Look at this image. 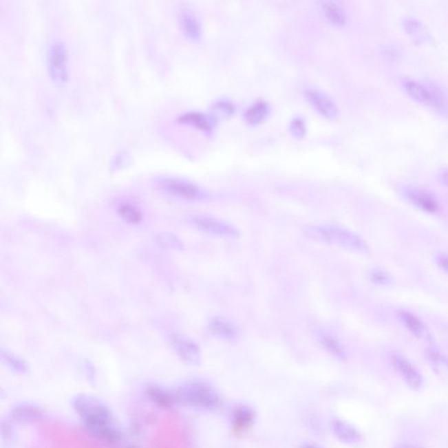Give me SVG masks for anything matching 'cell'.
Returning a JSON list of instances; mask_svg holds the SVG:
<instances>
[{"mask_svg":"<svg viewBox=\"0 0 448 448\" xmlns=\"http://www.w3.org/2000/svg\"><path fill=\"white\" fill-rule=\"evenodd\" d=\"M74 412L83 427L94 439L111 446L122 441V434L116 427L114 414L105 403L94 396L77 394L71 401Z\"/></svg>","mask_w":448,"mask_h":448,"instance_id":"obj_1","label":"cell"},{"mask_svg":"<svg viewBox=\"0 0 448 448\" xmlns=\"http://www.w3.org/2000/svg\"><path fill=\"white\" fill-rule=\"evenodd\" d=\"M180 404L206 412L218 410L222 399L217 390L205 380L189 379L175 390Z\"/></svg>","mask_w":448,"mask_h":448,"instance_id":"obj_2","label":"cell"},{"mask_svg":"<svg viewBox=\"0 0 448 448\" xmlns=\"http://www.w3.org/2000/svg\"><path fill=\"white\" fill-rule=\"evenodd\" d=\"M308 234L322 241L335 244L349 250L359 253H368L369 246L366 242L354 232L343 227L326 225V226L311 227Z\"/></svg>","mask_w":448,"mask_h":448,"instance_id":"obj_3","label":"cell"},{"mask_svg":"<svg viewBox=\"0 0 448 448\" xmlns=\"http://www.w3.org/2000/svg\"><path fill=\"white\" fill-rule=\"evenodd\" d=\"M47 66L48 76L54 85H65L69 80V56L63 41L54 40L48 45Z\"/></svg>","mask_w":448,"mask_h":448,"instance_id":"obj_4","label":"cell"},{"mask_svg":"<svg viewBox=\"0 0 448 448\" xmlns=\"http://www.w3.org/2000/svg\"><path fill=\"white\" fill-rule=\"evenodd\" d=\"M388 359L392 368L409 389L414 392L423 391L425 386L424 376L407 357L401 353L391 352Z\"/></svg>","mask_w":448,"mask_h":448,"instance_id":"obj_5","label":"cell"},{"mask_svg":"<svg viewBox=\"0 0 448 448\" xmlns=\"http://www.w3.org/2000/svg\"><path fill=\"white\" fill-rule=\"evenodd\" d=\"M158 189L176 198L199 201L207 198V193L195 183L188 180L175 178V177H163L157 180Z\"/></svg>","mask_w":448,"mask_h":448,"instance_id":"obj_6","label":"cell"},{"mask_svg":"<svg viewBox=\"0 0 448 448\" xmlns=\"http://www.w3.org/2000/svg\"><path fill=\"white\" fill-rule=\"evenodd\" d=\"M399 193L412 207L427 214L434 215L440 211L439 202L427 190L416 186L406 185L399 189Z\"/></svg>","mask_w":448,"mask_h":448,"instance_id":"obj_7","label":"cell"},{"mask_svg":"<svg viewBox=\"0 0 448 448\" xmlns=\"http://www.w3.org/2000/svg\"><path fill=\"white\" fill-rule=\"evenodd\" d=\"M189 222L193 227L204 233L227 238L239 237V232L236 228L227 222L208 215H195L189 218Z\"/></svg>","mask_w":448,"mask_h":448,"instance_id":"obj_8","label":"cell"},{"mask_svg":"<svg viewBox=\"0 0 448 448\" xmlns=\"http://www.w3.org/2000/svg\"><path fill=\"white\" fill-rule=\"evenodd\" d=\"M46 418V412L41 405L31 402H21L10 409L8 418L21 424L38 423Z\"/></svg>","mask_w":448,"mask_h":448,"instance_id":"obj_9","label":"cell"},{"mask_svg":"<svg viewBox=\"0 0 448 448\" xmlns=\"http://www.w3.org/2000/svg\"><path fill=\"white\" fill-rule=\"evenodd\" d=\"M145 395L151 404L162 410H171L180 405L175 390H169L157 383H149L144 390Z\"/></svg>","mask_w":448,"mask_h":448,"instance_id":"obj_10","label":"cell"},{"mask_svg":"<svg viewBox=\"0 0 448 448\" xmlns=\"http://www.w3.org/2000/svg\"><path fill=\"white\" fill-rule=\"evenodd\" d=\"M401 85L409 98L425 108L433 109V93L427 80L420 82L410 77H405L401 81Z\"/></svg>","mask_w":448,"mask_h":448,"instance_id":"obj_11","label":"cell"},{"mask_svg":"<svg viewBox=\"0 0 448 448\" xmlns=\"http://www.w3.org/2000/svg\"><path fill=\"white\" fill-rule=\"evenodd\" d=\"M173 349L183 362L189 365H199L201 363V351L198 344L185 335L173 334L171 337Z\"/></svg>","mask_w":448,"mask_h":448,"instance_id":"obj_12","label":"cell"},{"mask_svg":"<svg viewBox=\"0 0 448 448\" xmlns=\"http://www.w3.org/2000/svg\"><path fill=\"white\" fill-rule=\"evenodd\" d=\"M398 318L401 322L403 327L411 333L418 341L430 343L434 340L433 334L427 327V325L421 320L420 317L408 310L398 311Z\"/></svg>","mask_w":448,"mask_h":448,"instance_id":"obj_13","label":"cell"},{"mask_svg":"<svg viewBox=\"0 0 448 448\" xmlns=\"http://www.w3.org/2000/svg\"><path fill=\"white\" fill-rule=\"evenodd\" d=\"M180 27L183 34L190 40L196 41L202 37L201 21L191 6L184 4L180 6L178 12Z\"/></svg>","mask_w":448,"mask_h":448,"instance_id":"obj_14","label":"cell"},{"mask_svg":"<svg viewBox=\"0 0 448 448\" xmlns=\"http://www.w3.org/2000/svg\"><path fill=\"white\" fill-rule=\"evenodd\" d=\"M304 94L308 101L319 114L325 118L334 119L338 116V109L330 98L323 92L317 89L308 88L304 90Z\"/></svg>","mask_w":448,"mask_h":448,"instance_id":"obj_15","label":"cell"},{"mask_svg":"<svg viewBox=\"0 0 448 448\" xmlns=\"http://www.w3.org/2000/svg\"><path fill=\"white\" fill-rule=\"evenodd\" d=\"M330 425L334 436L341 442L347 445H356L363 440V435L360 431L349 422L341 420L339 418H333Z\"/></svg>","mask_w":448,"mask_h":448,"instance_id":"obj_16","label":"cell"},{"mask_svg":"<svg viewBox=\"0 0 448 448\" xmlns=\"http://www.w3.org/2000/svg\"><path fill=\"white\" fill-rule=\"evenodd\" d=\"M255 420L256 412L249 405H237L232 412L231 424L235 434L246 433L255 423Z\"/></svg>","mask_w":448,"mask_h":448,"instance_id":"obj_17","label":"cell"},{"mask_svg":"<svg viewBox=\"0 0 448 448\" xmlns=\"http://www.w3.org/2000/svg\"><path fill=\"white\" fill-rule=\"evenodd\" d=\"M425 357L431 370L440 378L448 379V356L439 348L430 345L425 350Z\"/></svg>","mask_w":448,"mask_h":448,"instance_id":"obj_18","label":"cell"},{"mask_svg":"<svg viewBox=\"0 0 448 448\" xmlns=\"http://www.w3.org/2000/svg\"><path fill=\"white\" fill-rule=\"evenodd\" d=\"M433 93V109L431 111L440 118L448 119V92L436 81L427 80Z\"/></svg>","mask_w":448,"mask_h":448,"instance_id":"obj_19","label":"cell"},{"mask_svg":"<svg viewBox=\"0 0 448 448\" xmlns=\"http://www.w3.org/2000/svg\"><path fill=\"white\" fill-rule=\"evenodd\" d=\"M209 330L215 337L225 340H235L239 337V328L236 325L226 319L214 317L209 321Z\"/></svg>","mask_w":448,"mask_h":448,"instance_id":"obj_20","label":"cell"},{"mask_svg":"<svg viewBox=\"0 0 448 448\" xmlns=\"http://www.w3.org/2000/svg\"><path fill=\"white\" fill-rule=\"evenodd\" d=\"M323 17L335 27H343L347 23L346 12L339 3L335 1H322L319 3Z\"/></svg>","mask_w":448,"mask_h":448,"instance_id":"obj_21","label":"cell"},{"mask_svg":"<svg viewBox=\"0 0 448 448\" xmlns=\"http://www.w3.org/2000/svg\"><path fill=\"white\" fill-rule=\"evenodd\" d=\"M318 339L323 349L334 359L338 361H345L348 359L346 349L334 334L327 331H320L318 334Z\"/></svg>","mask_w":448,"mask_h":448,"instance_id":"obj_22","label":"cell"},{"mask_svg":"<svg viewBox=\"0 0 448 448\" xmlns=\"http://www.w3.org/2000/svg\"><path fill=\"white\" fill-rule=\"evenodd\" d=\"M178 121L180 123L192 125L206 132H211L215 127L214 118L200 112H188L180 115Z\"/></svg>","mask_w":448,"mask_h":448,"instance_id":"obj_23","label":"cell"},{"mask_svg":"<svg viewBox=\"0 0 448 448\" xmlns=\"http://www.w3.org/2000/svg\"><path fill=\"white\" fill-rule=\"evenodd\" d=\"M116 211H117L119 217L128 224H138L143 219V215H142L140 209L131 202H118L117 204H116Z\"/></svg>","mask_w":448,"mask_h":448,"instance_id":"obj_24","label":"cell"},{"mask_svg":"<svg viewBox=\"0 0 448 448\" xmlns=\"http://www.w3.org/2000/svg\"><path fill=\"white\" fill-rule=\"evenodd\" d=\"M0 357L6 367L19 375H27L30 372L28 363L9 350H2Z\"/></svg>","mask_w":448,"mask_h":448,"instance_id":"obj_25","label":"cell"},{"mask_svg":"<svg viewBox=\"0 0 448 448\" xmlns=\"http://www.w3.org/2000/svg\"><path fill=\"white\" fill-rule=\"evenodd\" d=\"M402 25L406 34H408L412 40L418 43H424L427 40L424 25L418 19L408 16L403 21Z\"/></svg>","mask_w":448,"mask_h":448,"instance_id":"obj_26","label":"cell"},{"mask_svg":"<svg viewBox=\"0 0 448 448\" xmlns=\"http://www.w3.org/2000/svg\"><path fill=\"white\" fill-rule=\"evenodd\" d=\"M269 106L266 102L259 101L248 108L244 114V119L251 125L262 123L269 115Z\"/></svg>","mask_w":448,"mask_h":448,"instance_id":"obj_27","label":"cell"},{"mask_svg":"<svg viewBox=\"0 0 448 448\" xmlns=\"http://www.w3.org/2000/svg\"><path fill=\"white\" fill-rule=\"evenodd\" d=\"M157 246L163 250H182L184 249V244L176 235L170 232H160L154 237Z\"/></svg>","mask_w":448,"mask_h":448,"instance_id":"obj_28","label":"cell"},{"mask_svg":"<svg viewBox=\"0 0 448 448\" xmlns=\"http://www.w3.org/2000/svg\"><path fill=\"white\" fill-rule=\"evenodd\" d=\"M370 279L376 285L387 286L392 282V276L385 270L374 269L370 273Z\"/></svg>","mask_w":448,"mask_h":448,"instance_id":"obj_29","label":"cell"},{"mask_svg":"<svg viewBox=\"0 0 448 448\" xmlns=\"http://www.w3.org/2000/svg\"><path fill=\"white\" fill-rule=\"evenodd\" d=\"M290 130L292 134L296 138H303L307 132V125H306L304 119L297 117L293 118L291 125H290Z\"/></svg>","mask_w":448,"mask_h":448,"instance_id":"obj_30","label":"cell"},{"mask_svg":"<svg viewBox=\"0 0 448 448\" xmlns=\"http://www.w3.org/2000/svg\"><path fill=\"white\" fill-rule=\"evenodd\" d=\"M130 162V156L125 151H119L112 157L111 161V169L112 171H118L124 169Z\"/></svg>","mask_w":448,"mask_h":448,"instance_id":"obj_31","label":"cell"},{"mask_svg":"<svg viewBox=\"0 0 448 448\" xmlns=\"http://www.w3.org/2000/svg\"><path fill=\"white\" fill-rule=\"evenodd\" d=\"M214 111L217 114L231 116L234 114L235 106L230 101H227V100H220V101L215 103L214 105Z\"/></svg>","mask_w":448,"mask_h":448,"instance_id":"obj_32","label":"cell"},{"mask_svg":"<svg viewBox=\"0 0 448 448\" xmlns=\"http://www.w3.org/2000/svg\"><path fill=\"white\" fill-rule=\"evenodd\" d=\"M381 54L383 57H385L387 60L391 61V62H396L401 57V53H399L398 48L391 44L383 45Z\"/></svg>","mask_w":448,"mask_h":448,"instance_id":"obj_33","label":"cell"},{"mask_svg":"<svg viewBox=\"0 0 448 448\" xmlns=\"http://www.w3.org/2000/svg\"><path fill=\"white\" fill-rule=\"evenodd\" d=\"M0 434H1V439L3 441L12 440L14 436V430H12V421L9 420H2L1 425H0Z\"/></svg>","mask_w":448,"mask_h":448,"instance_id":"obj_34","label":"cell"},{"mask_svg":"<svg viewBox=\"0 0 448 448\" xmlns=\"http://www.w3.org/2000/svg\"><path fill=\"white\" fill-rule=\"evenodd\" d=\"M435 264H437V266L442 270L444 273H446L448 276V253H438L435 256Z\"/></svg>","mask_w":448,"mask_h":448,"instance_id":"obj_35","label":"cell"},{"mask_svg":"<svg viewBox=\"0 0 448 448\" xmlns=\"http://www.w3.org/2000/svg\"><path fill=\"white\" fill-rule=\"evenodd\" d=\"M438 178L443 185L448 188V169H441L438 173Z\"/></svg>","mask_w":448,"mask_h":448,"instance_id":"obj_36","label":"cell"},{"mask_svg":"<svg viewBox=\"0 0 448 448\" xmlns=\"http://www.w3.org/2000/svg\"><path fill=\"white\" fill-rule=\"evenodd\" d=\"M393 448H425L423 447L420 446V445L418 444H414V443H402V444H398L396 445Z\"/></svg>","mask_w":448,"mask_h":448,"instance_id":"obj_37","label":"cell"},{"mask_svg":"<svg viewBox=\"0 0 448 448\" xmlns=\"http://www.w3.org/2000/svg\"><path fill=\"white\" fill-rule=\"evenodd\" d=\"M301 448H321L317 446H314V445H309V444H306L303 445V446Z\"/></svg>","mask_w":448,"mask_h":448,"instance_id":"obj_38","label":"cell"},{"mask_svg":"<svg viewBox=\"0 0 448 448\" xmlns=\"http://www.w3.org/2000/svg\"><path fill=\"white\" fill-rule=\"evenodd\" d=\"M128 448H140V447H135V446H131V447H129Z\"/></svg>","mask_w":448,"mask_h":448,"instance_id":"obj_39","label":"cell"}]
</instances>
